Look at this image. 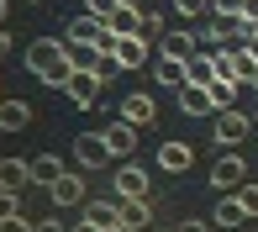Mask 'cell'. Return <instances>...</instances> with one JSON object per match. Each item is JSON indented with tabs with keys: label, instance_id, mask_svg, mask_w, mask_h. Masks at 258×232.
<instances>
[{
	"label": "cell",
	"instance_id": "cell-1",
	"mask_svg": "<svg viewBox=\"0 0 258 232\" xmlns=\"http://www.w3.org/2000/svg\"><path fill=\"white\" fill-rule=\"evenodd\" d=\"M21 64H27V74H37L42 85L63 90L69 74H74V64H69V37H63V42H58V37H37V42H27Z\"/></svg>",
	"mask_w": 258,
	"mask_h": 232
},
{
	"label": "cell",
	"instance_id": "cell-2",
	"mask_svg": "<svg viewBox=\"0 0 258 232\" xmlns=\"http://www.w3.org/2000/svg\"><path fill=\"white\" fill-rule=\"evenodd\" d=\"M48 201L58 206V211H74V206H85V201H90L85 174H79V169H63V174H58V180L48 185Z\"/></svg>",
	"mask_w": 258,
	"mask_h": 232
},
{
	"label": "cell",
	"instance_id": "cell-3",
	"mask_svg": "<svg viewBox=\"0 0 258 232\" xmlns=\"http://www.w3.org/2000/svg\"><path fill=\"white\" fill-rule=\"evenodd\" d=\"M211 185H216L221 195H232V190H242V185H248V164H242L237 148H221L216 169H211Z\"/></svg>",
	"mask_w": 258,
	"mask_h": 232
},
{
	"label": "cell",
	"instance_id": "cell-4",
	"mask_svg": "<svg viewBox=\"0 0 258 232\" xmlns=\"http://www.w3.org/2000/svg\"><path fill=\"white\" fill-rule=\"evenodd\" d=\"M248 127H253V122H248L237 106H227V111L211 116V137H216V148H237L242 137H248Z\"/></svg>",
	"mask_w": 258,
	"mask_h": 232
},
{
	"label": "cell",
	"instance_id": "cell-5",
	"mask_svg": "<svg viewBox=\"0 0 258 232\" xmlns=\"http://www.w3.org/2000/svg\"><path fill=\"white\" fill-rule=\"evenodd\" d=\"M111 190L121 195V201H148L153 195V185H148V169H137V164H121L111 174Z\"/></svg>",
	"mask_w": 258,
	"mask_h": 232
},
{
	"label": "cell",
	"instance_id": "cell-6",
	"mask_svg": "<svg viewBox=\"0 0 258 232\" xmlns=\"http://www.w3.org/2000/svg\"><path fill=\"white\" fill-rule=\"evenodd\" d=\"M100 85H105L100 74H85V69H74V74H69V85H63V95L74 100L79 111H90V106L100 100Z\"/></svg>",
	"mask_w": 258,
	"mask_h": 232
},
{
	"label": "cell",
	"instance_id": "cell-7",
	"mask_svg": "<svg viewBox=\"0 0 258 232\" xmlns=\"http://www.w3.org/2000/svg\"><path fill=\"white\" fill-rule=\"evenodd\" d=\"M100 137H105V148H111V158H132L137 153V127L126 122V116H116L111 127H100Z\"/></svg>",
	"mask_w": 258,
	"mask_h": 232
},
{
	"label": "cell",
	"instance_id": "cell-8",
	"mask_svg": "<svg viewBox=\"0 0 258 232\" xmlns=\"http://www.w3.org/2000/svg\"><path fill=\"white\" fill-rule=\"evenodd\" d=\"M74 164H79V169H105V164H111V148H105L100 132L74 137Z\"/></svg>",
	"mask_w": 258,
	"mask_h": 232
},
{
	"label": "cell",
	"instance_id": "cell-9",
	"mask_svg": "<svg viewBox=\"0 0 258 232\" xmlns=\"http://www.w3.org/2000/svg\"><path fill=\"white\" fill-rule=\"evenodd\" d=\"M158 53H163V58H184V64H190V58L201 53V32H190V27H184V32H163V37H158Z\"/></svg>",
	"mask_w": 258,
	"mask_h": 232
},
{
	"label": "cell",
	"instance_id": "cell-10",
	"mask_svg": "<svg viewBox=\"0 0 258 232\" xmlns=\"http://www.w3.org/2000/svg\"><path fill=\"white\" fill-rule=\"evenodd\" d=\"M121 116H126L132 127H153V122H158V100L148 95V90H132V95L121 100Z\"/></svg>",
	"mask_w": 258,
	"mask_h": 232
},
{
	"label": "cell",
	"instance_id": "cell-11",
	"mask_svg": "<svg viewBox=\"0 0 258 232\" xmlns=\"http://www.w3.org/2000/svg\"><path fill=\"white\" fill-rule=\"evenodd\" d=\"M242 222H248V211H242L237 190H232V195H221V206L211 211V227H216V232H232V227H242Z\"/></svg>",
	"mask_w": 258,
	"mask_h": 232
},
{
	"label": "cell",
	"instance_id": "cell-12",
	"mask_svg": "<svg viewBox=\"0 0 258 232\" xmlns=\"http://www.w3.org/2000/svg\"><path fill=\"white\" fill-rule=\"evenodd\" d=\"M148 48H153V42H148L143 32H137V37H116V64H121V69H143Z\"/></svg>",
	"mask_w": 258,
	"mask_h": 232
},
{
	"label": "cell",
	"instance_id": "cell-13",
	"mask_svg": "<svg viewBox=\"0 0 258 232\" xmlns=\"http://www.w3.org/2000/svg\"><path fill=\"white\" fill-rule=\"evenodd\" d=\"M190 164H195V148H190V143H179V137L158 148V169H169V174H184Z\"/></svg>",
	"mask_w": 258,
	"mask_h": 232
},
{
	"label": "cell",
	"instance_id": "cell-14",
	"mask_svg": "<svg viewBox=\"0 0 258 232\" xmlns=\"http://www.w3.org/2000/svg\"><path fill=\"white\" fill-rule=\"evenodd\" d=\"M179 111L184 116H216V100H211L206 85H184L179 90Z\"/></svg>",
	"mask_w": 258,
	"mask_h": 232
},
{
	"label": "cell",
	"instance_id": "cell-15",
	"mask_svg": "<svg viewBox=\"0 0 258 232\" xmlns=\"http://www.w3.org/2000/svg\"><path fill=\"white\" fill-rule=\"evenodd\" d=\"M32 185V158H6V164H0V190H27Z\"/></svg>",
	"mask_w": 258,
	"mask_h": 232
},
{
	"label": "cell",
	"instance_id": "cell-16",
	"mask_svg": "<svg viewBox=\"0 0 258 232\" xmlns=\"http://www.w3.org/2000/svg\"><path fill=\"white\" fill-rule=\"evenodd\" d=\"M105 27H111L116 37H137V32H143V11L137 6H116L111 16H105Z\"/></svg>",
	"mask_w": 258,
	"mask_h": 232
},
{
	"label": "cell",
	"instance_id": "cell-17",
	"mask_svg": "<svg viewBox=\"0 0 258 232\" xmlns=\"http://www.w3.org/2000/svg\"><path fill=\"white\" fill-rule=\"evenodd\" d=\"M116 201H121V195H116ZM148 222H153V195H148V201H121V227L148 232Z\"/></svg>",
	"mask_w": 258,
	"mask_h": 232
},
{
	"label": "cell",
	"instance_id": "cell-18",
	"mask_svg": "<svg viewBox=\"0 0 258 232\" xmlns=\"http://www.w3.org/2000/svg\"><path fill=\"white\" fill-rule=\"evenodd\" d=\"M85 216H90L100 232H105V227H121V201H116V195H111V201H85Z\"/></svg>",
	"mask_w": 258,
	"mask_h": 232
},
{
	"label": "cell",
	"instance_id": "cell-19",
	"mask_svg": "<svg viewBox=\"0 0 258 232\" xmlns=\"http://www.w3.org/2000/svg\"><path fill=\"white\" fill-rule=\"evenodd\" d=\"M27 127H32L27 100H6V106H0V132H27Z\"/></svg>",
	"mask_w": 258,
	"mask_h": 232
},
{
	"label": "cell",
	"instance_id": "cell-20",
	"mask_svg": "<svg viewBox=\"0 0 258 232\" xmlns=\"http://www.w3.org/2000/svg\"><path fill=\"white\" fill-rule=\"evenodd\" d=\"M211 79H216V53H195L190 64H184V85H211Z\"/></svg>",
	"mask_w": 258,
	"mask_h": 232
},
{
	"label": "cell",
	"instance_id": "cell-21",
	"mask_svg": "<svg viewBox=\"0 0 258 232\" xmlns=\"http://www.w3.org/2000/svg\"><path fill=\"white\" fill-rule=\"evenodd\" d=\"M58 174H63V158H58V153H37V158H32V185H42V190H48Z\"/></svg>",
	"mask_w": 258,
	"mask_h": 232
},
{
	"label": "cell",
	"instance_id": "cell-22",
	"mask_svg": "<svg viewBox=\"0 0 258 232\" xmlns=\"http://www.w3.org/2000/svg\"><path fill=\"white\" fill-rule=\"evenodd\" d=\"M153 79H158V85H174V90H184V58H163V53H158V64H153Z\"/></svg>",
	"mask_w": 258,
	"mask_h": 232
},
{
	"label": "cell",
	"instance_id": "cell-23",
	"mask_svg": "<svg viewBox=\"0 0 258 232\" xmlns=\"http://www.w3.org/2000/svg\"><path fill=\"white\" fill-rule=\"evenodd\" d=\"M206 90H211V100H216V111H227V106H237V90H242V85H237V79H227V74H216Z\"/></svg>",
	"mask_w": 258,
	"mask_h": 232
},
{
	"label": "cell",
	"instance_id": "cell-24",
	"mask_svg": "<svg viewBox=\"0 0 258 232\" xmlns=\"http://www.w3.org/2000/svg\"><path fill=\"white\" fill-rule=\"evenodd\" d=\"M242 6H248V0H211V11H216L227 27H237V21H242Z\"/></svg>",
	"mask_w": 258,
	"mask_h": 232
},
{
	"label": "cell",
	"instance_id": "cell-25",
	"mask_svg": "<svg viewBox=\"0 0 258 232\" xmlns=\"http://www.w3.org/2000/svg\"><path fill=\"white\" fill-rule=\"evenodd\" d=\"M221 42H227V21H216V27L201 32V48H206V53H221Z\"/></svg>",
	"mask_w": 258,
	"mask_h": 232
},
{
	"label": "cell",
	"instance_id": "cell-26",
	"mask_svg": "<svg viewBox=\"0 0 258 232\" xmlns=\"http://www.w3.org/2000/svg\"><path fill=\"white\" fill-rule=\"evenodd\" d=\"M143 37H163V16L158 11H143Z\"/></svg>",
	"mask_w": 258,
	"mask_h": 232
},
{
	"label": "cell",
	"instance_id": "cell-27",
	"mask_svg": "<svg viewBox=\"0 0 258 232\" xmlns=\"http://www.w3.org/2000/svg\"><path fill=\"white\" fill-rule=\"evenodd\" d=\"M237 201H242V211H248V216H258V185H242Z\"/></svg>",
	"mask_w": 258,
	"mask_h": 232
},
{
	"label": "cell",
	"instance_id": "cell-28",
	"mask_svg": "<svg viewBox=\"0 0 258 232\" xmlns=\"http://www.w3.org/2000/svg\"><path fill=\"white\" fill-rule=\"evenodd\" d=\"M0 232H37V222H27V216H6V222H0Z\"/></svg>",
	"mask_w": 258,
	"mask_h": 232
},
{
	"label": "cell",
	"instance_id": "cell-29",
	"mask_svg": "<svg viewBox=\"0 0 258 232\" xmlns=\"http://www.w3.org/2000/svg\"><path fill=\"white\" fill-rule=\"evenodd\" d=\"M21 206H16V190H0V222H6V216H16Z\"/></svg>",
	"mask_w": 258,
	"mask_h": 232
},
{
	"label": "cell",
	"instance_id": "cell-30",
	"mask_svg": "<svg viewBox=\"0 0 258 232\" xmlns=\"http://www.w3.org/2000/svg\"><path fill=\"white\" fill-rule=\"evenodd\" d=\"M37 232H69V222L53 211V216H42V222H37Z\"/></svg>",
	"mask_w": 258,
	"mask_h": 232
},
{
	"label": "cell",
	"instance_id": "cell-31",
	"mask_svg": "<svg viewBox=\"0 0 258 232\" xmlns=\"http://www.w3.org/2000/svg\"><path fill=\"white\" fill-rule=\"evenodd\" d=\"M201 6H211V0H174V11H179V16H184V21H190V16H195V11H201Z\"/></svg>",
	"mask_w": 258,
	"mask_h": 232
},
{
	"label": "cell",
	"instance_id": "cell-32",
	"mask_svg": "<svg viewBox=\"0 0 258 232\" xmlns=\"http://www.w3.org/2000/svg\"><path fill=\"white\" fill-rule=\"evenodd\" d=\"M85 6H90V16H111V11H116V0H85Z\"/></svg>",
	"mask_w": 258,
	"mask_h": 232
},
{
	"label": "cell",
	"instance_id": "cell-33",
	"mask_svg": "<svg viewBox=\"0 0 258 232\" xmlns=\"http://www.w3.org/2000/svg\"><path fill=\"white\" fill-rule=\"evenodd\" d=\"M174 232H211V222H179Z\"/></svg>",
	"mask_w": 258,
	"mask_h": 232
},
{
	"label": "cell",
	"instance_id": "cell-34",
	"mask_svg": "<svg viewBox=\"0 0 258 232\" xmlns=\"http://www.w3.org/2000/svg\"><path fill=\"white\" fill-rule=\"evenodd\" d=\"M69 232H100V227H95V222H90V216H79V222H74V227H69Z\"/></svg>",
	"mask_w": 258,
	"mask_h": 232
},
{
	"label": "cell",
	"instance_id": "cell-35",
	"mask_svg": "<svg viewBox=\"0 0 258 232\" xmlns=\"http://www.w3.org/2000/svg\"><path fill=\"white\" fill-rule=\"evenodd\" d=\"M11 53V37H6V27H0V58H6Z\"/></svg>",
	"mask_w": 258,
	"mask_h": 232
},
{
	"label": "cell",
	"instance_id": "cell-36",
	"mask_svg": "<svg viewBox=\"0 0 258 232\" xmlns=\"http://www.w3.org/2000/svg\"><path fill=\"white\" fill-rule=\"evenodd\" d=\"M6 11H11V6H6V0H0V27H6Z\"/></svg>",
	"mask_w": 258,
	"mask_h": 232
},
{
	"label": "cell",
	"instance_id": "cell-37",
	"mask_svg": "<svg viewBox=\"0 0 258 232\" xmlns=\"http://www.w3.org/2000/svg\"><path fill=\"white\" fill-rule=\"evenodd\" d=\"M248 53H253V58H258V42H253V37H248Z\"/></svg>",
	"mask_w": 258,
	"mask_h": 232
},
{
	"label": "cell",
	"instance_id": "cell-38",
	"mask_svg": "<svg viewBox=\"0 0 258 232\" xmlns=\"http://www.w3.org/2000/svg\"><path fill=\"white\" fill-rule=\"evenodd\" d=\"M105 232H132V227H105Z\"/></svg>",
	"mask_w": 258,
	"mask_h": 232
},
{
	"label": "cell",
	"instance_id": "cell-39",
	"mask_svg": "<svg viewBox=\"0 0 258 232\" xmlns=\"http://www.w3.org/2000/svg\"><path fill=\"white\" fill-rule=\"evenodd\" d=\"M0 106H6V95H0Z\"/></svg>",
	"mask_w": 258,
	"mask_h": 232
},
{
	"label": "cell",
	"instance_id": "cell-40",
	"mask_svg": "<svg viewBox=\"0 0 258 232\" xmlns=\"http://www.w3.org/2000/svg\"><path fill=\"white\" fill-rule=\"evenodd\" d=\"M0 164H6V153H0Z\"/></svg>",
	"mask_w": 258,
	"mask_h": 232
},
{
	"label": "cell",
	"instance_id": "cell-41",
	"mask_svg": "<svg viewBox=\"0 0 258 232\" xmlns=\"http://www.w3.org/2000/svg\"><path fill=\"white\" fill-rule=\"evenodd\" d=\"M232 232H242V227H232Z\"/></svg>",
	"mask_w": 258,
	"mask_h": 232
},
{
	"label": "cell",
	"instance_id": "cell-42",
	"mask_svg": "<svg viewBox=\"0 0 258 232\" xmlns=\"http://www.w3.org/2000/svg\"><path fill=\"white\" fill-rule=\"evenodd\" d=\"M169 6H174V0H169Z\"/></svg>",
	"mask_w": 258,
	"mask_h": 232
}]
</instances>
